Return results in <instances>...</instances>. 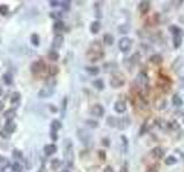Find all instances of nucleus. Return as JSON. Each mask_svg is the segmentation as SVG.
Wrapping results in <instances>:
<instances>
[{
	"mask_svg": "<svg viewBox=\"0 0 184 172\" xmlns=\"http://www.w3.org/2000/svg\"><path fill=\"white\" fill-rule=\"evenodd\" d=\"M88 56L90 58V61H92V62L99 61L104 56L102 46L99 43V40H94L91 44V46L89 48V52H88Z\"/></svg>",
	"mask_w": 184,
	"mask_h": 172,
	"instance_id": "obj_1",
	"label": "nucleus"
},
{
	"mask_svg": "<svg viewBox=\"0 0 184 172\" xmlns=\"http://www.w3.org/2000/svg\"><path fill=\"white\" fill-rule=\"evenodd\" d=\"M102 145L106 146V147H108L109 146V140L108 139H102Z\"/></svg>",
	"mask_w": 184,
	"mask_h": 172,
	"instance_id": "obj_47",
	"label": "nucleus"
},
{
	"mask_svg": "<svg viewBox=\"0 0 184 172\" xmlns=\"http://www.w3.org/2000/svg\"><path fill=\"white\" fill-rule=\"evenodd\" d=\"M50 17L55 20V21H59L62 18V13L61 12H52V13H50Z\"/></svg>",
	"mask_w": 184,
	"mask_h": 172,
	"instance_id": "obj_34",
	"label": "nucleus"
},
{
	"mask_svg": "<svg viewBox=\"0 0 184 172\" xmlns=\"http://www.w3.org/2000/svg\"><path fill=\"white\" fill-rule=\"evenodd\" d=\"M173 104L175 106V107H181L182 104H183V100H182V98L179 95V94H175L174 96H173Z\"/></svg>",
	"mask_w": 184,
	"mask_h": 172,
	"instance_id": "obj_29",
	"label": "nucleus"
},
{
	"mask_svg": "<svg viewBox=\"0 0 184 172\" xmlns=\"http://www.w3.org/2000/svg\"><path fill=\"white\" fill-rule=\"evenodd\" d=\"M53 89L54 88H50V87H44L43 89H40L38 92V96L39 98H50L52 94H53Z\"/></svg>",
	"mask_w": 184,
	"mask_h": 172,
	"instance_id": "obj_16",
	"label": "nucleus"
},
{
	"mask_svg": "<svg viewBox=\"0 0 184 172\" xmlns=\"http://www.w3.org/2000/svg\"><path fill=\"white\" fill-rule=\"evenodd\" d=\"M61 164H62V162H61L59 158H54V160L51 161V168H52V170H54V171L59 170L60 167H61Z\"/></svg>",
	"mask_w": 184,
	"mask_h": 172,
	"instance_id": "obj_27",
	"label": "nucleus"
},
{
	"mask_svg": "<svg viewBox=\"0 0 184 172\" xmlns=\"http://www.w3.org/2000/svg\"><path fill=\"white\" fill-rule=\"evenodd\" d=\"M8 12H9V8H8V6L7 5H0V15L1 16H5V15H7L8 14Z\"/></svg>",
	"mask_w": 184,
	"mask_h": 172,
	"instance_id": "obj_37",
	"label": "nucleus"
},
{
	"mask_svg": "<svg viewBox=\"0 0 184 172\" xmlns=\"http://www.w3.org/2000/svg\"><path fill=\"white\" fill-rule=\"evenodd\" d=\"M58 150V147L54 145V144H48L44 147V153L46 156H52L53 154H55Z\"/></svg>",
	"mask_w": 184,
	"mask_h": 172,
	"instance_id": "obj_13",
	"label": "nucleus"
},
{
	"mask_svg": "<svg viewBox=\"0 0 184 172\" xmlns=\"http://www.w3.org/2000/svg\"><path fill=\"white\" fill-rule=\"evenodd\" d=\"M63 40H65V38H63L62 35H55L54 38H53V40H52V48H53L54 51H55V49H59V48L62 46Z\"/></svg>",
	"mask_w": 184,
	"mask_h": 172,
	"instance_id": "obj_9",
	"label": "nucleus"
},
{
	"mask_svg": "<svg viewBox=\"0 0 184 172\" xmlns=\"http://www.w3.org/2000/svg\"><path fill=\"white\" fill-rule=\"evenodd\" d=\"M106 123L109 127H117V124H119V118L114 117V116H109L107 117L106 119Z\"/></svg>",
	"mask_w": 184,
	"mask_h": 172,
	"instance_id": "obj_20",
	"label": "nucleus"
},
{
	"mask_svg": "<svg viewBox=\"0 0 184 172\" xmlns=\"http://www.w3.org/2000/svg\"><path fill=\"white\" fill-rule=\"evenodd\" d=\"M182 119H183V123H184V115H183V118H182Z\"/></svg>",
	"mask_w": 184,
	"mask_h": 172,
	"instance_id": "obj_56",
	"label": "nucleus"
},
{
	"mask_svg": "<svg viewBox=\"0 0 184 172\" xmlns=\"http://www.w3.org/2000/svg\"><path fill=\"white\" fill-rule=\"evenodd\" d=\"M66 107H67V98H65V99H63V106H62V108H63V109H66Z\"/></svg>",
	"mask_w": 184,
	"mask_h": 172,
	"instance_id": "obj_50",
	"label": "nucleus"
},
{
	"mask_svg": "<svg viewBox=\"0 0 184 172\" xmlns=\"http://www.w3.org/2000/svg\"><path fill=\"white\" fill-rule=\"evenodd\" d=\"M20 98H21V94H20L18 92H15V93H13V95H12V99H10V102H12V104L16 103V102L20 100Z\"/></svg>",
	"mask_w": 184,
	"mask_h": 172,
	"instance_id": "obj_38",
	"label": "nucleus"
},
{
	"mask_svg": "<svg viewBox=\"0 0 184 172\" xmlns=\"http://www.w3.org/2000/svg\"><path fill=\"white\" fill-rule=\"evenodd\" d=\"M16 127H17V126H16V123H15L14 121H7L6 124H5V126H3V130H5V132H7L8 134H12V133L15 132Z\"/></svg>",
	"mask_w": 184,
	"mask_h": 172,
	"instance_id": "obj_12",
	"label": "nucleus"
},
{
	"mask_svg": "<svg viewBox=\"0 0 184 172\" xmlns=\"http://www.w3.org/2000/svg\"><path fill=\"white\" fill-rule=\"evenodd\" d=\"M170 31H172L173 36H176V35H181V29H180L179 26H176V25H173V26H170Z\"/></svg>",
	"mask_w": 184,
	"mask_h": 172,
	"instance_id": "obj_41",
	"label": "nucleus"
},
{
	"mask_svg": "<svg viewBox=\"0 0 184 172\" xmlns=\"http://www.w3.org/2000/svg\"><path fill=\"white\" fill-rule=\"evenodd\" d=\"M60 172H70L69 170H67V169H65V170H61Z\"/></svg>",
	"mask_w": 184,
	"mask_h": 172,
	"instance_id": "obj_54",
	"label": "nucleus"
},
{
	"mask_svg": "<svg viewBox=\"0 0 184 172\" xmlns=\"http://www.w3.org/2000/svg\"><path fill=\"white\" fill-rule=\"evenodd\" d=\"M136 84L139 86L140 88H145L149 86V77L144 72H139L136 77Z\"/></svg>",
	"mask_w": 184,
	"mask_h": 172,
	"instance_id": "obj_7",
	"label": "nucleus"
},
{
	"mask_svg": "<svg viewBox=\"0 0 184 172\" xmlns=\"http://www.w3.org/2000/svg\"><path fill=\"white\" fill-rule=\"evenodd\" d=\"M150 61L153 63V64H160L162 63V56L160 54H153L151 58H150Z\"/></svg>",
	"mask_w": 184,
	"mask_h": 172,
	"instance_id": "obj_25",
	"label": "nucleus"
},
{
	"mask_svg": "<svg viewBox=\"0 0 184 172\" xmlns=\"http://www.w3.org/2000/svg\"><path fill=\"white\" fill-rule=\"evenodd\" d=\"M102 39H104V43L106 45H108V46H110V45L114 44V37L110 33H105L104 37H102Z\"/></svg>",
	"mask_w": 184,
	"mask_h": 172,
	"instance_id": "obj_24",
	"label": "nucleus"
},
{
	"mask_svg": "<svg viewBox=\"0 0 184 172\" xmlns=\"http://www.w3.org/2000/svg\"><path fill=\"white\" fill-rule=\"evenodd\" d=\"M48 71H50V75H51L52 77H54V76L59 72V69H58V67L53 66V67H51V68H50V70H48Z\"/></svg>",
	"mask_w": 184,
	"mask_h": 172,
	"instance_id": "obj_42",
	"label": "nucleus"
},
{
	"mask_svg": "<svg viewBox=\"0 0 184 172\" xmlns=\"http://www.w3.org/2000/svg\"><path fill=\"white\" fill-rule=\"evenodd\" d=\"M12 170H13L14 172H22L23 167H22L18 162H14V164L12 165Z\"/></svg>",
	"mask_w": 184,
	"mask_h": 172,
	"instance_id": "obj_36",
	"label": "nucleus"
},
{
	"mask_svg": "<svg viewBox=\"0 0 184 172\" xmlns=\"http://www.w3.org/2000/svg\"><path fill=\"white\" fill-rule=\"evenodd\" d=\"M30 40H31V44L33 46H36V47L39 46V44H40V38H39V36L37 33H32L31 37H30Z\"/></svg>",
	"mask_w": 184,
	"mask_h": 172,
	"instance_id": "obj_31",
	"label": "nucleus"
},
{
	"mask_svg": "<svg viewBox=\"0 0 184 172\" xmlns=\"http://www.w3.org/2000/svg\"><path fill=\"white\" fill-rule=\"evenodd\" d=\"M3 107H5V104H3V102H2L1 100H0V111H1L2 109H3Z\"/></svg>",
	"mask_w": 184,
	"mask_h": 172,
	"instance_id": "obj_51",
	"label": "nucleus"
},
{
	"mask_svg": "<svg viewBox=\"0 0 184 172\" xmlns=\"http://www.w3.org/2000/svg\"><path fill=\"white\" fill-rule=\"evenodd\" d=\"M104 172H114V170H113V168H112V167H109V165H108V167H106V168H105Z\"/></svg>",
	"mask_w": 184,
	"mask_h": 172,
	"instance_id": "obj_48",
	"label": "nucleus"
},
{
	"mask_svg": "<svg viewBox=\"0 0 184 172\" xmlns=\"http://www.w3.org/2000/svg\"><path fill=\"white\" fill-rule=\"evenodd\" d=\"M131 47H132V39L131 38L123 37V38L120 39V41H119V48H120L121 52L127 53V52H129L131 49Z\"/></svg>",
	"mask_w": 184,
	"mask_h": 172,
	"instance_id": "obj_5",
	"label": "nucleus"
},
{
	"mask_svg": "<svg viewBox=\"0 0 184 172\" xmlns=\"http://www.w3.org/2000/svg\"><path fill=\"white\" fill-rule=\"evenodd\" d=\"M2 94V89H1V87H0V95Z\"/></svg>",
	"mask_w": 184,
	"mask_h": 172,
	"instance_id": "obj_55",
	"label": "nucleus"
},
{
	"mask_svg": "<svg viewBox=\"0 0 184 172\" xmlns=\"http://www.w3.org/2000/svg\"><path fill=\"white\" fill-rule=\"evenodd\" d=\"M47 56H48V59L51 60V61H53V62H57L59 59H60V55H59V53L57 52V51H50V53L47 54Z\"/></svg>",
	"mask_w": 184,
	"mask_h": 172,
	"instance_id": "obj_26",
	"label": "nucleus"
},
{
	"mask_svg": "<svg viewBox=\"0 0 184 172\" xmlns=\"http://www.w3.org/2000/svg\"><path fill=\"white\" fill-rule=\"evenodd\" d=\"M70 1H60V6L67 12V10H69L70 9Z\"/></svg>",
	"mask_w": 184,
	"mask_h": 172,
	"instance_id": "obj_40",
	"label": "nucleus"
},
{
	"mask_svg": "<svg viewBox=\"0 0 184 172\" xmlns=\"http://www.w3.org/2000/svg\"><path fill=\"white\" fill-rule=\"evenodd\" d=\"M13 157L15 158V161H17V160H22V158H23V155H22V153H21L20 150L14 149V150H13Z\"/></svg>",
	"mask_w": 184,
	"mask_h": 172,
	"instance_id": "obj_39",
	"label": "nucleus"
},
{
	"mask_svg": "<svg viewBox=\"0 0 184 172\" xmlns=\"http://www.w3.org/2000/svg\"><path fill=\"white\" fill-rule=\"evenodd\" d=\"M2 79H3V82H5L6 85H12L13 84V76L10 74H5L2 76Z\"/></svg>",
	"mask_w": 184,
	"mask_h": 172,
	"instance_id": "obj_32",
	"label": "nucleus"
},
{
	"mask_svg": "<svg viewBox=\"0 0 184 172\" xmlns=\"http://www.w3.org/2000/svg\"><path fill=\"white\" fill-rule=\"evenodd\" d=\"M124 84H125V81H124L122 75H113L110 81H109V85L113 88H120Z\"/></svg>",
	"mask_w": 184,
	"mask_h": 172,
	"instance_id": "obj_6",
	"label": "nucleus"
},
{
	"mask_svg": "<svg viewBox=\"0 0 184 172\" xmlns=\"http://www.w3.org/2000/svg\"><path fill=\"white\" fill-rule=\"evenodd\" d=\"M77 138L80 139V141H81L84 146H87V147L92 146V137L87 130H84V129L77 130Z\"/></svg>",
	"mask_w": 184,
	"mask_h": 172,
	"instance_id": "obj_3",
	"label": "nucleus"
},
{
	"mask_svg": "<svg viewBox=\"0 0 184 172\" xmlns=\"http://www.w3.org/2000/svg\"><path fill=\"white\" fill-rule=\"evenodd\" d=\"M50 137H51V139H52L53 141H57V140H58V134H57V132H55V131H51Z\"/></svg>",
	"mask_w": 184,
	"mask_h": 172,
	"instance_id": "obj_43",
	"label": "nucleus"
},
{
	"mask_svg": "<svg viewBox=\"0 0 184 172\" xmlns=\"http://www.w3.org/2000/svg\"><path fill=\"white\" fill-rule=\"evenodd\" d=\"M150 6H151V2L144 0V1H140V2H139L138 9H139V12H140L142 14H146V13L150 10Z\"/></svg>",
	"mask_w": 184,
	"mask_h": 172,
	"instance_id": "obj_15",
	"label": "nucleus"
},
{
	"mask_svg": "<svg viewBox=\"0 0 184 172\" xmlns=\"http://www.w3.org/2000/svg\"><path fill=\"white\" fill-rule=\"evenodd\" d=\"M15 116H16V110L13 109V108L7 109V110L5 111V114H3V117H5L7 121H13V119L15 118Z\"/></svg>",
	"mask_w": 184,
	"mask_h": 172,
	"instance_id": "obj_18",
	"label": "nucleus"
},
{
	"mask_svg": "<svg viewBox=\"0 0 184 172\" xmlns=\"http://www.w3.org/2000/svg\"><path fill=\"white\" fill-rule=\"evenodd\" d=\"M151 156L155 160H160L165 156V150L161 148V147H154L152 150H151Z\"/></svg>",
	"mask_w": 184,
	"mask_h": 172,
	"instance_id": "obj_11",
	"label": "nucleus"
},
{
	"mask_svg": "<svg viewBox=\"0 0 184 172\" xmlns=\"http://www.w3.org/2000/svg\"><path fill=\"white\" fill-rule=\"evenodd\" d=\"M104 114H105V108H104L101 104L97 103V104L92 106V108H91L92 116H94V117H102Z\"/></svg>",
	"mask_w": 184,
	"mask_h": 172,
	"instance_id": "obj_8",
	"label": "nucleus"
},
{
	"mask_svg": "<svg viewBox=\"0 0 184 172\" xmlns=\"http://www.w3.org/2000/svg\"><path fill=\"white\" fill-rule=\"evenodd\" d=\"M85 124H87L89 127H91V129H97V127L99 126V123H98L97 121H94V119H88V121H85Z\"/></svg>",
	"mask_w": 184,
	"mask_h": 172,
	"instance_id": "obj_35",
	"label": "nucleus"
},
{
	"mask_svg": "<svg viewBox=\"0 0 184 172\" xmlns=\"http://www.w3.org/2000/svg\"><path fill=\"white\" fill-rule=\"evenodd\" d=\"M130 125V118L129 117H123V118H119V124H117V129L120 130H124Z\"/></svg>",
	"mask_w": 184,
	"mask_h": 172,
	"instance_id": "obj_17",
	"label": "nucleus"
},
{
	"mask_svg": "<svg viewBox=\"0 0 184 172\" xmlns=\"http://www.w3.org/2000/svg\"><path fill=\"white\" fill-rule=\"evenodd\" d=\"M85 71H87L89 75H91V76H97V75L100 72V69H99L98 67H95V66H91V67H87V68H85Z\"/></svg>",
	"mask_w": 184,
	"mask_h": 172,
	"instance_id": "obj_23",
	"label": "nucleus"
},
{
	"mask_svg": "<svg viewBox=\"0 0 184 172\" xmlns=\"http://www.w3.org/2000/svg\"><path fill=\"white\" fill-rule=\"evenodd\" d=\"M121 139H122V141H123V146H124V150H127V147H128V139L124 137V135H122L121 137Z\"/></svg>",
	"mask_w": 184,
	"mask_h": 172,
	"instance_id": "obj_44",
	"label": "nucleus"
},
{
	"mask_svg": "<svg viewBox=\"0 0 184 172\" xmlns=\"http://www.w3.org/2000/svg\"><path fill=\"white\" fill-rule=\"evenodd\" d=\"M0 135H1V137H3V138H7V137H8V135H6V134H5V132H3V131H0Z\"/></svg>",
	"mask_w": 184,
	"mask_h": 172,
	"instance_id": "obj_52",
	"label": "nucleus"
},
{
	"mask_svg": "<svg viewBox=\"0 0 184 172\" xmlns=\"http://www.w3.org/2000/svg\"><path fill=\"white\" fill-rule=\"evenodd\" d=\"M45 67H46V66H45V62H44L43 60H37V61H35V62L31 63L30 70H31V72H32L33 75L38 76V75H40L42 72H44Z\"/></svg>",
	"mask_w": 184,
	"mask_h": 172,
	"instance_id": "obj_4",
	"label": "nucleus"
},
{
	"mask_svg": "<svg viewBox=\"0 0 184 172\" xmlns=\"http://www.w3.org/2000/svg\"><path fill=\"white\" fill-rule=\"evenodd\" d=\"M114 110L116 112H119V114H123L127 110V103H125V101H123V100L116 101L115 104H114Z\"/></svg>",
	"mask_w": 184,
	"mask_h": 172,
	"instance_id": "obj_10",
	"label": "nucleus"
},
{
	"mask_svg": "<svg viewBox=\"0 0 184 172\" xmlns=\"http://www.w3.org/2000/svg\"><path fill=\"white\" fill-rule=\"evenodd\" d=\"M100 28H101V24L99 21H93L90 25V31L93 35H97L99 31H100Z\"/></svg>",
	"mask_w": 184,
	"mask_h": 172,
	"instance_id": "obj_19",
	"label": "nucleus"
},
{
	"mask_svg": "<svg viewBox=\"0 0 184 172\" xmlns=\"http://www.w3.org/2000/svg\"><path fill=\"white\" fill-rule=\"evenodd\" d=\"M173 45H174L175 48H179L182 45V36L181 35L174 36V38H173Z\"/></svg>",
	"mask_w": 184,
	"mask_h": 172,
	"instance_id": "obj_28",
	"label": "nucleus"
},
{
	"mask_svg": "<svg viewBox=\"0 0 184 172\" xmlns=\"http://www.w3.org/2000/svg\"><path fill=\"white\" fill-rule=\"evenodd\" d=\"M176 162H177V158L175 156H168L165 160V164L166 165H174V164H176Z\"/></svg>",
	"mask_w": 184,
	"mask_h": 172,
	"instance_id": "obj_33",
	"label": "nucleus"
},
{
	"mask_svg": "<svg viewBox=\"0 0 184 172\" xmlns=\"http://www.w3.org/2000/svg\"><path fill=\"white\" fill-rule=\"evenodd\" d=\"M92 85H93L94 88H97L98 91H102V89L105 88V83H104V81L100 79V78L93 81V82H92Z\"/></svg>",
	"mask_w": 184,
	"mask_h": 172,
	"instance_id": "obj_21",
	"label": "nucleus"
},
{
	"mask_svg": "<svg viewBox=\"0 0 184 172\" xmlns=\"http://www.w3.org/2000/svg\"><path fill=\"white\" fill-rule=\"evenodd\" d=\"M146 172H159V171H158V169L155 167H149L146 169Z\"/></svg>",
	"mask_w": 184,
	"mask_h": 172,
	"instance_id": "obj_46",
	"label": "nucleus"
},
{
	"mask_svg": "<svg viewBox=\"0 0 184 172\" xmlns=\"http://www.w3.org/2000/svg\"><path fill=\"white\" fill-rule=\"evenodd\" d=\"M59 5H60V1H57V0H51L50 1V6H52V7H57Z\"/></svg>",
	"mask_w": 184,
	"mask_h": 172,
	"instance_id": "obj_45",
	"label": "nucleus"
},
{
	"mask_svg": "<svg viewBox=\"0 0 184 172\" xmlns=\"http://www.w3.org/2000/svg\"><path fill=\"white\" fill-rule=\"evenodd\" d=\"M182 82H183V83H184V78H183V79H182Z\"/></svg>",
	"mask_w": 184,
	"mask_h": 172,
	"instance_id": "obj_57",
	"label": "nucleus"
},
{
	"mask_svg": "<svg viewBox=\"0 0 184 172\" xmlns=\"http://www.w3.org/2000/svg\"><path fill=\"white\" fill-rule=\"evenodd\" d=\"M120 172H128V170H127V168H125V167H123V168L121 169V171H120Z\"/></svg>",
	"mask_w": 184,
	"mask_h": 172,
	"instance_id": "obj_53",
	"label": "nucleus"
},
{
	"mask_svg": "<svg viewBox=\"0 0 184 172\" xmlns=\"http://www.w3.org/2000/svg\"><path fill=\"white\" fill-rule=\"evenodd\" d=\"M45 85L46 87H50V88H54L55 85H57V79L54 78V77H48L46 81H45Z\"/></svg>",
	"mask_w": 184,
	"mask_h": 172,
	"instance_id": "obj_30",
	"label": "nucleus"
},
{
	"mask_svg": "<svg viewBox=\"0 0 184 172\" xmlns=\"http://www.w3.org/2000/svg\"><path fill=\"white\" fill-rule=\"evenodd\" d=\"M50 110L53 111V112H57V111H58V109H57L54 106H51V107H50Z\"/></svg>",
	"mask_w": 184,
	"mask_h": 172,
	"instance_id": "obj_49",
	"label": "nucleus"
},
{
	"mask_svg": "<svg viewBox=\"0 0 184 172\" xmlns=\"http://www.w3.org/2000/svg\"><path fill=\"white\" fill-rule=\"evenodd\" d=\"M62 127V124H61V122L59 121V119H53L52 122H51V131H59L60 129Z\"/></svg>",
	"mask_w": 184,
	"mask_h": 172,
	"instance_id": "obj_22",
	"label": "nucleus"
},
{
	"mask_svg": "<svg viewBox=\"0 0 184 172\" xmlns=\"http://www.w3.org/2000/svg\"><path fill=\"white\" fill-rule=\"evenodd\" d=\"M74 152H73V142L69 139L65 140V161L67 163V165H73L74 163Z\"/></svg>",
	"mask_w": 184,
	"mask_h": 172,
	"instance_id": "obj_2",
	"label": "nucleus"
},
{
	"mask_svg": "<svg viewBox=\"0 0 184 172\" xmlns=\"http://www.w3.org/2000/svg\"><path fill=\"white\" fill-rule=\"evenodd\" d=\"M65 28H66V25H65V22H63L62 20L55 21L54 24H53V30H54V32H55L57 35H59L60 32H62V31L65 30Z\"/></svg>",
	"mask_w": 184,
	"mask_h": 172,
	"instance_id": "obj_14",
	"label": "nucleus"
}]
</instances>
